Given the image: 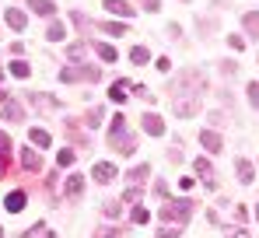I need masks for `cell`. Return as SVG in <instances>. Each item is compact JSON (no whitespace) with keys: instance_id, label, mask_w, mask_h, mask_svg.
<instances>
[{"instance_id":"cell-44","label":"cell","mask_w":259,"mask_h":238,"mask_svg":"<svg viewBox=\"0 0 259 238\" xmlns=\"http://www.w3.org/2000/svg\"><path fill=\"white\" fill-rule=\"evenodd\" d=\"M46 238H56V235H53V231H49V235H46Z\"/></svg>"},{"instance_id":"cell-32","label":"cell","mask_w":259,"mask_h":238,"mask_svg":"<svg viewBox=\"0 0 259 238\" xmlns=\"http://www.w3.org/2000/svg\"><path fill=\"white\" fill-rule=\"evenodd\" d=\"M228 46H231V49H245V39H242L238 32H231V35H228Z\"/></svg>"},{"instance_id":"cell-6","label":"cell","mask_w":259,"mask_h":238,"mask_svg":"<svg viewBox=\"0 0 259 238\" xmlns=\"http://www.w3.org/2000/svg\"><path fill=\"white\" fill-rule=\"evenodd\" d=\"M235 175H238V182H242V186H249V182L256 179L252 161H249V158H238V161H235Z\"/></svg>"},{"instance_id":"cell-35","label":"cell","mask_w":259,"mask_h":238,"mask_svg":"<svg viewBox=\"0 0 259 238\" xmlns=\"http://www.w3.org/2000/svg\"><path fill=\"white\" fill-rule=\"evenodd\" d=\"M88 123H91V126H98V123H102V109H98V105H95V109H88Z\"/></svg>"},{"instance_id":"cell-30","label":"cell","mask_w":259,"mask_h":238,"mask_svg":"<svg viewBox=\"0 0 259 238\" xmlns=\"http://www.w3.org/2000/svg\"><path fill=\"white\" fill-rule=\"evenodd\" d=\"M245 95H249V105H252V109H259V84H256V81H249Z\"/></svg>"},{"instance_id":"cell-12","label":"cell","mask_w":259,"mask_h":238,"mask_svg":"<svg viewBox=\"0 0 259 238\" xmlns=\"http://www.w3.org/2000/svg\"><path fill=\"white\" fill-rule=\"evenodd\" d=\"M28 4V11H35V14H42V18H53L56 14V4L53 0H25Z\"/></svg>"},{"instance_id":"cell-31","label":"cell","mask_w":259,"mask_h":238,"mask_svg":"<svg viewBox=\"0 0 259 238\" xmlns=\"http://www.w3.org/2000/svg\"><path fill=\"white\" fill-rule=\"evenodd\" d=\"M102 214H105L109 221H112V217H119V203H116V200H109V203L102 207Z\"/></svg>"},{"instance_id":"cell-16","label":"cell","mask_w":259,"mask_h":238,"mask_svg":"<svg viewBox=\"0 0 259 238\" xmlns=\"http://www.w3.org/2000/svg\"><path fill=\"white\" fill-rule=\"evenodd\" d=\"M7 70H11V77H18V81H28V77H32V67H28V60H14Z\"/></svg>"},{"instance_id":"cell-22","label":"cell","mask_w":259,"mask_h":238,"mask_svg":"<svg viewBox=\"0 0 259 238\" xmlns=\"http://www.w3.org/2000/svg\"><path fill=\"white\" fill-rule=\"evenodd\" d=\"M147 175H151V165H137L126 179H130V186H144V179H147Z\"/></svg>"},{"instance_id":"cell-45","label":"cell","mask_w":259,"mask_h":238,"mask_svg":"<svg viewBox=\"0 0 259 238\" xmlns=\"http://www.w3.org/2000/svg\"><path fill=\"white\" fill-rule=\"evenodd\" d=\"M0 238H4V228H0Z\"/></svg>"},{"instance_id":"cell-33","label":"cell","mask_w":259,"mask_h":238,"mask_svg":"<svg viewBox=\"0 0 259 238\" xmlns=\"http://www.w3.org/2000/svg\"><path fill=\"white\" fill-rule=\"evenodd\" d=\"M235 221H238V224H242V221H249V207H245V203H238V207H235Z\"/></svg>"},{"instance_id":"cell-23","label":"cell","mask_w":259,"mask_h":238,"mask_svg":"<svg viewBox=\"0 0 259 238\" xmlns=\"http://www.w3.org/2000/svg\"><path fill=\"white\" fill-rule=\"evenodd\" d=\"M28 137H32V144H35V147H49V144H53V137H49L46 130H39V126H32V133H28Z\"/></svg>"},{"instance_id":"cell-34","label":"cell","mask_w":259,"mask_h":238,"mask_svg":"<svg viewBox=\"0 0 259 238\" xmlns=\"http://www.w3.org/2000/svg\"><path fill=\"white\" fill-rule=\"evenodd\" d=\"M123 200H126V203H137V200H140V186H130L126 193H123Z\"/></svg>"},{"instance_id":"cell-26","label":"cell","mask_w":259,"mask_h":238,"mask_svg":"<svg viewBox=\"0 0 259 238\" xmlns=\"http://www.w3.org/2000/svg\"><path fill=\"white\" fill-rule=\"evenodd\" d=\"M81 70V77L88 81V84H95V81H102V70L95 67V63H84V67H77Z\"/></svg>"},{"instance_id":"cell-40","label":"cell","mask_w":259,"mask_h":238,"mask_svg":"<svg viewBox=\"0 0 259 238\" xmlns=\"http://www.w3.org/2000/svg\"><path fill=\"white\" fill-rule=\"evenodd\" d=\"M7 151H11V140H7V133L0 130V154H7Z\"/></svg>"},{"instance_id":"cell-9","label":"cell","mask_w":259,"mask_h":238,"mask_svg":"<svg viewBox=\"0 0 259 238\" xmlns=\"http://www.w3.org/2000/svg\"><path fill=\"white\" fill-rule=\"evenodd\" d=\"M25 203H28L25 189H14V193H7V200H4V207H7L11 214H21V210H25Z\"/></svg>"},{"instance_id":"cell-42","label":"cell","mask_w":259,"mask_h":238,"mask_svg":"<svg viewBox=\"0 0 259 238\" xmlns=\"http://www.w3.org/2000/svg\"><path fill=\"white\" fill-rule=\"evenodd\" d=\"M144 11H158V0H144Z\"/></svg>"},{"instance_id":"cell-19","label":"cell","mask_w":259,"mask_h":238,"mask_svg":"<svg viewBox=\"0 0 259 238\" xmlns=\"http://www.w3.org/2000/svg\"><path fill=\"white\" fill-rule=\"evenodd\" d=\"M32 105H35L39 112H49V109H60V102H56V98H49V95H32Z\"/></svg>"},{"instance_id":"cell-15","label":"cell","mask_w":259,"mask_h":238,"mask_svg":"<svg viewBox=\"0 0 259 238\" xmlns=\"http://www.w3.org/2000/svg\"><path fill=\"white\" fill-rule=\"evenodd\" d=\"M126 88H133L130 81H116V84L109 88V98H112L116 105H123V102H126Z\"/></svg>"},{"instance_id":"cell-43","label":"cell","mask_w":259,"mask_h":238,"mask_svg":"<svg viewBox=\"0 0 259 238\" xmlns=\"http://www.w3.org/2000/svg\"><path fill=\"white\" fill-rule=\"evenodd\" d=\"M252 210H256V221H259V203H256V207H252Z\"/></svg>"},{"instance_id":"cell-18","label":"cell","mask_w":259,"mask_h":238,"mask_svg":"<svg viewBox=\"0 0 259 238\" xmlns=\"http://www.w3.org/2000/svg\"><path fill=\"white\" fill-rule=\"evenodd\" d=\"M4 119H7V123H18V119H25V109L7 98V102H4Z\"/></svg>"},{"instance_id":"cell-2","label":"cell","mask_w":259,"mask_h":238,"mask_svg":"<svg viewBox=\"0 0 259 238\" xmlns=\"http://www.w3.org/2000/svg\"><path fill=\"white\" fill-rule=\"evenodd\" d=\"M172 112H175V116H182V119L196 116V112H200V95H175Z\"/></svg>"},{"instance_id":"cell-36","label":"cell","mask_w":259,"mask_h":238,"mask_svg":"<svg viewBox=\"0 0 259 238\" xmlns=\"http://www.w3.org/2000/svg\"><path fill=\"white\" fill-rule=\"evenodd\" d=\"M235 70H238V67H235L231 60H224V63H221V74H224V77H235Z\"/></svg>"},{"instance_id":"cell-5","label":"cell","mask_w":259,"mask_h":238,"mask_svg":"<svg viewBox=\"0 0 259 238\" xmlns=\"http://www.w3.org/2000/svg\"><path fill=\"white\" fill-rule=\"evenodd\" d=\"M116 175H119V172H116V165H109V161H98V165L91 168V179H95V182H102V186H109Z\"/></svg>"},{"instance_id":"cell-29","label":"cell","mask_w":259,"mask_h":238,"mask_svg":"<svg viewBox=\"0 0 259 238\" xmlns=\"http://www.w3.org/2000/svg\"><path fill=\"white\" fill-rule=\"evenodd\" d=\"M84 42H70V46H67V56H70V60H84Z\"/></svg>"},{"instance_id":"cell-17","label":"cell","mask_w":259,"mask_h":238,"mask_svg":"<svg viewBox=\"0 0 259 238\" xmlns=\"http://www.w3.org/2000/svg\"><path fill=\"white\" fill-rule=\"evenodd\" d=\"M119 137H126V119H123V116H112V123H109V144H112V140H119Z\"/></svg>"},{"instance_id":"cell-38","label":"cell","mask_w":259,"mask_h":238,"mask_svg":"<svg viewBox=\"0 0 259 238\" xmlns=\"http://www.w3.org/2000/svg\"><path fill=\"white\" fill-rule=\"evenodd\" d=\"M224 235L228 238H249V231H242V228H224Z\"/></svg>"},{"instance_id":"cell-21","label":"cell","mask_w":259,"mask_h":238,"mask_svg":"<svg viewBox=\"0 0 259 238\" xmlns=\"http://www.w3.org/2000/svg\"><path fill=\"white\" fill-rule=\"evenodd\" d=\"M130 221L140 228V224H147V221H151V210H147V207H140V203H133V210H130Z\"/></svg>"},{"instance_id":"cell-41","label":"cell","mask_w":259,"mask_h":238,"mask_svg":"<svg viewBox=\"0 0 259 238\" xmlns=\"http://www.w3.org/2000/svg\"><path fill=\"white\" fill-rule=\"evenodd\" d=\"M7 175V154H0V179Z\"/></svg>"},{"instance_id":"cell-14","label":"cell","mask_w":259,"mask_h":238,"mask_svg":"<svg viewBox=\"0 0 259 238\" xmlns=\"http://www.w3.org/2000/svg\"><path fill=\"white\" fill-rule=\"evenodd\" d=\"M4 14H7V25H11L14 32H25V11H18V7H7Z\"/></svg>"},{"instance_id":"cell-10","label":"cell","mask_w":259,"mask_h":238,"mask_svg":"<svg viewBox=\"0 0 259 238\" xmlns=\"http://www.w3.org/2000/svg\"><path fill=\"white\" fill-rule=\"evenodd\" d=\"M242 28H245V35H249V39H259V11L242 14Z\"/></svg>"},{"instance_id":"cell-4","label":"cell","mask_w":259,"mask_h":238,"mask_svg":"<svg viewBox=\"0 0 259 238\" xmlns=\"http://www.w3.org/2000/svg\"><path fill=\"white\" fill-rule=\"evenodd\" d=\"M200 144H203V151H210V154H221V151H224V137H221L217 130H200Z\"/></svg>"},{"instance_id":"cell-28","label":"cell","mask_w":259,"mask_h":238,"mask_svg":"<svg viewBox=\"0 0 259 238\" xmlns=\"http://www.w3.org/2000/svg\"><path fill=\"white\" fill-rule=\"evenodd\" d=\"M98 28H102V32H109V35H123V32H126V25H123V21H102Z\"/></svg>"},{"instance_id":"cell-25","label":"cell","mask_w":259,"mask_h":238,"mask_svg":"<svg viewBox=\"0 0 259 238\" xmlns=\"http://www.w3.org/2000/svg\"><path fill=\"white\" fill-rule=\"evenodd\" d=\"M130 60H133L137 67H144V63L151 60V53H147V46H133V49H130Z\"/></svg>"},{"instance_id":"cell-7","label":"cell","mask_w":259,"mask_h":238,"mask_svg":"<svg viewBox=\"0 0 259 238\" xmlns=\"http://www.w3.org/2000/svg\"><path fill=\"white\" fill-rule=\"evenodd\" d=\"M140 126H144V133H151V137H161V133H165V119L154 116V112H147V116L140 119Z\"/></svg>"},{"instance_id":"cell-24","label":"cell","mask_w":259,"mask_h":238,"mask_svg":"<svg viewBox=\"0 0 259 238\" xmlns=\"http://www.w3.org/2000/svg\"><path fill=\"white\" fill-rule=\"evenodd\" d=\"M74 161H77V151H74V147H63V151L56 154V165H60V168H70Z\"/></svg>"},{"instance_id":"cell-27","label":"cell","mask_w":259,"mask_h":238,"mask_svg":"<svg viewBox=\"0 0 259 238\" xmlns=\"http://www.w3.org/2000/svg\"><path fill=\"white\" fill-rule=\"evenodd\" d=\"M63 35H67V28H63V21H53V25L46 28V39H49V42H60Z\"/></svg>"},{"instance_id":"cell-8","label":"cell","mask_w":259,"mask_h":238,"mask_svg":"<svg viewBox=\"0 0 259 238\" xmlns=\"http://www.w3.org/2000/svg\"><path fill=\"white\" fill-rule=\"evenodd\" d=\"M21 168H25V172H39V168H42V154L32 151V147H25V151H21Z\"/></svg>"},{"instance_id":"cell-1","label":"cell","mask_w":259,"mask_h":238,"mask_svg":"<svg viewBox=\"0 0 259 238\" xmlns=\"http://www.w3.org/2000/svg\"><path fill=\"white\" fill-rule=\"evenodd\" d=\"M193 210H196V200H165L161 210H158V217H161V224L165 221L168 224H186L193 217Z\"/></svg>"},{"instance_id":"cell-11","label":"cell","mask_w":259,"mask_h":238,"mask_svg":"<svg viewBox=\"0 0 259 238\" xmlns=\"http://www.w3.org/2000/svg\"><path fill=\"white\" fill-rule=\"evenodd\" d=\"M105 11H109V14H119V18H133V14H137L126 0H105Z\"/></svg>"},{"instance_id":"cell-37","label":"cell","mask_w":259,"mask_h":238,"mask_svg":"<svg viewBox=\"0 0 259 238\" xmlns=\"http://www.w3.org/2000/svg\"><path fill=\"white\" fill-rule=\"evenodd\" d=\"M158 238H179V224H172V228H161V231H158Z\"/></svg>"},{"instance_id":"cell-13","label":"cell","mask_w":259,"mask_h":238,"mask_svg":"<svg viewBox=\"0 0 259 238\" xmlns=\"http://www.w3.org/2000/svg\"><path fill=\"white\" fill-rule=\"evenodd\" d=\"M63 189H67V200H77L81 193H84V175H70Z\"/></svg>"},{"instance_id":"cell-39","label":"cell","mask_w":259,"mask_h":238,"mask_svg":"<svg viewBox=\"0 0 259 238\" xmlns=\"http://www.w3.org/2000/svg\"><path fill=\"white\" fill-rule=\"evenodd\" d=\"M179 189L189 193V189H193V175H182V179H179Z\"/></svg>"},{"instance_id":"cell-20","label":"cell","mask_w":259,"mask_h":238,"mask_svg":"<svg viewBox=\"0 0 259 238\" xmlns=\"http://www.w3.org/2000/svg\"><path fill=\"white\" fill-rule=\"evenodd\" d=\"M95 53H98L102 60H109V63H116V56H119L112 42H95Z\"/></svg>"},{"instance_id":"cell-3","label":"cell","mask_w":259,"mask_h":238,"mask_svg":"<svg viewBox=\"0 0 259 238\" xmlns=\"http://www.w3.org/2000/svg\"><path fill=\"white\" fill-rule=\"evenodd\" d=\"M193 172L200 175V182L207 186V189H217V179H214V168H210V161L207 158H196L193 161Z\"/></svg>"}]
</instances>
